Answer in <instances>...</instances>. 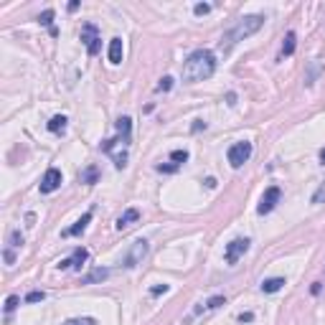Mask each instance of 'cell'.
Returning <instances> with one entry per match:
<instances>
[{
  "mask_svg": "<svg viewBox=\"0 0 325 325\" xmlns=\"http://www.w3.org/2000/svg\"><path fill=\"white\" fill-rule=\"evenodd\" d=\"M249 246H252V242H249L246 236H236V239H231L226 244V254H224L226 264H236V262H239L249 252Z\"/></svg>",
  "mask_w": 325,
  "mask_h": 325,
  "instance_id": "obj_5",
  "label": "cell"
},
{
  "mask_svg": "<svg viewBox=\"0 0 325 325\" xmlns=\"http://www.w3.org/2000/svg\"><path fill=\"white\" fill-rule=\"evenodd\" d=\"M3 257H5V262H8V264H13V259H16V257H13V252H10V249H5V252H3Z\"/></svg>",
  "mask_w": 325,
  "mask_h": 325,
  "instance_id": "obj_34",
  "label": "cell"
},
{
  "mask_svg": "<svg viewBox=\"0 0 325 325\" xmlns=\"http://www.w3.org/2000/svg\"><path fill=\"white\" fill-rule=\"evenodd\" d=\"M170 89H173V79H170V77H162L160 84L155 86V92H158V94H160V92H170Z\"/></svg>",
  "mask_w": 325,
  "mask_h": 325,
  "instance_id": "obj_24",
  "label": "cell"
},
{
  "mask_svg": "<svg viewBox=\"0 0 325 325\" xmlns=\"http://www.w3.org/2000/svg\"><path fill=\"white\" fill-rule=\"evenodd\" d=\"M51 21H54V10H51V8H49V10H43L41 16H38V23H41V26H49V31L54 28V26H51Z\"/></svg>",
  "mask_w": 325,
  "mask_h": 325,
  "instance_id": "obj_22",
  "label": "cell"
},
{
  "mask_svg": "<svg viewBox=\"0 0 325 325\" xmlns=\"http://www.w3.org/2000/svg\"><path fill=\"white\" fill-rule=\"evenodd\" d=\"M170 160L175 162V165H183V162L188 160V150H173L170 153Z\"/></svg>",
  "mask_w": 325,
  "mask_h": 325,
  "instance_id": "obj_21",
  "label": "cell"
},
{
  "mask_svg": "<svg viewBox=\"0 0 325 325\" xmlns=\"http://www.w3.org/2000/svg\"><path fill=\"white\" fill-rule=\"evenodd\" d=\"M140 218V211L137 209H127L120 218H117V229H120V231H125V229H130L132 224H135V221Z\"/></svg>",
  "mask_w": 325,
  "mask_h": 325,
  "instance_id": "obj_12",
  "label": "cell"
},
{
  "mask_svg": "<svg viewBox=\"0 0 325 325\" xmlns=\"http://www.w3.org/2000/svg\"><path fill=\"white\" fill-rule=\"evenodd\" d=\"M107 56H109V64H122V56H125V46H122V38H112L109 41V49H107Z\"/></svg>",
  "mask_w": 325,
  "mask_h": 325,
  "instance_id": "obj_11",
  "label": "cell"
},
{
  "mask_svg": "<svg viewBox=\"0 0 325 325\" xmlns=\"http://www.w3.org/2000/svg\"><path fill=\"white\" fill-rule=\"evenodd\" d=\"M41 300H46V292H43V290H33V292L26 295V302L28 305H31V302H41Z\"/></svg>",
  "mask_w": 325,
  "mask_h": 325,
  "instance_id": "obj_20",
  "label": "cell"
},
{
  "mask_svg": "<svg viewBox=\"0 0 325 325\" xmlns=\"http://www.w3.org/2000/svg\"><path fill=\"white\" fill-rule=\"evenodd\" d=\"M320 71V64H313V66H310V77L305 79V84H313L315 81V74Z\"/></svg>",
  "mask_w": 325,
  "mask_h": 325,
  "instance_id": "obj_30",
  "label": "cell"
},
{
  "mask_svg": "<svg viewBox=\"0 0 325 325\" xmlns=\"http://www.w3.org/2000/svg\"><path fill=\"white\" fill-rule=\"evenodd\" d=\"M66 122H69V120H66L64 114H54L51 120H49V130L54 132V135H58V132L66 130Z\"/></svg>",
  "mask_w": 325,
  "mask_h": 325,
  "instance_id": "obj_18",
  "label": "cell"
},
{
  "mask_svg": "<svg viewBox=\"0 0 325 325\" xmlns=\"http://www.w3.org/2000/svg\"><path fill=\"white\" fill-rule=\"evenodd\" d=\"M252 153H254L252 142H249V140H239V142H234V145L229 147L226 160H229V165H231V168H242L244 162L252 158Z\"/></svg>",
  "mask_w": 325,
  "mask_h": 325,
  "instance_id": "obj_4",
  "label": "cell"
},
{
  "mask_svg": "<svg viewBox=\"0 0 325 325\" xmlns=\"http://www.w3.org/2000/svg\"><path fill=\"white\" fill-rule=\"evenodd\" d=\"M86 259H89V252H86L84 246H77V249H74V254H71L69 259L58 262V270H71V267H77V270H79Z\"/></svg>",
  "mask_w": 325,
  "mask_h": 325,
  "instance_id": "obj_10",
  "label": "cell"
},
{
  "mask_svg": "<svg viewBox=\"0 0 325 325\" xmlns=\"http://www.w3.org/2000/svg\"><path fill=\"white\" fill-rule=\"evenodd\" d=\"M313 203H325V183L313 193Z\"/></svg>",
  "mask_w": 325,
  "mask_h": 325,
  "instance_id": "obj_26",
  "label": "cell"
},
{
  "mask_svg": "<svg viewBox=\"0 0 325 325\" xmlns=\"http://www.w3.org/2000/svg\"><path fill=\"white\" fill-rule=\"evenodd\" d=\"M61 325H97V320L94 318H71V320H66Z\"/></svg>",
  "mask_w": 325,
  "mask_h": 325,
  "instance_id": "obj_23",
  "label": "cell"
},
{
  "mask_svg": "<svg viewBox=\"0 0 325 325\" xmlns=\"http://www.w3.org/2000/svg\"><path fill=\"white\" fill-rule=\"evenodd\" d=\"M61 181H64V175L58 168H49L46 173H43V178H41V193H54V190L61 188Z\"/></svg>",
  "mask_w": 325,
  "mask_h": 325,
  "instance_id": "obj_7",
  "label": "cell"
},
{
  "mask_svg": "<svg viewBox=\"0 0 325 325\" xmlns=\"http://www.w3.org/2000/svg\"><path fill=\"white\" fill-rule=\"evenodd\" d=\"M320 162H323V165H325V147H323V150H320Z\"/></svg>",
  "mask_w": 325,
  "mask_h": 325,
  "instance_id": "obj_36",
  "label": "cell"
},
{
  "mask_svg": "<svg viewBox=\"0 0 325 325\" xmlns=\"http://www.w3.org/2000/svg\"><path fill=\"white\" fill-rule=\"evenodd\" d=\"M21 244H23L21 231H10V246H21Z\"/></svg>",
  "mask_w": 325,
  "mask_h": 325,
  "instance_id": "obj_27",
  "label": "cell"
},
{
  "mask_svg": "<svg viewBox=\"0 0 325 325\" xmlns=\"http://www.w3.org/2000/svg\"><path fill=\"white\" fill-rule=\"evenodd\" d=\"M209 10H211V5H209V3H198V5L193 8V13H196V16H206Z\"/></svg>",
  "mask_w": 325,
  "mask_h": 325,
  "instance_id": "obj_29",
  "label": "cell"
},
{
  "mask_svg": "<svg viewBox=\"0 0 325 325\" xmlns=\"http://www.w3.org/2000/svg\"><path fill=\"white\" fill-rule=\"evenodd\" d=\"M81 41L86 43V54L97 56L102 49V38H99V28L94 23H84L81 26Z\"/></svg>",
  "mask_w": 325,
  "mask_h": 325,
  "instance_id": "obj_6",
  "label": "cell"
},
{
  "mask_svg": "<svg viewBox=\"0 0 325 325\" xmlns=\"http://www.w3.org/2000/svg\"><path fill=\"white\" fill-rule=\"evenodd\" d=\"M262 26H264V16H242L239 21H234V26L229 28L224 36H221V46L231 49L234 43H239V41H244L249 36H254Z\"/></svg>",
  "mask_w": 325,
  "mask_h": 325,
  "instance_id": "obj_2",
  "label": "cell"
},
{
  "mask_svg": "<svg viewBox=\"0 0 325 325\" xmlns=\"http://www.w3.org/2000/svg\"><path fill=\"white\" fill-rule=\"evenodd\" d=\"M109 277V270H92L89 274H84L81 277V285H92V282H102V279H107Z\"/></svg>",
  "mask_w": 325,
  "mask_h": 325,
  "instance_id": "obj_16",
  "label": "cell"
},
{
  "mask_svg": "<svg viewBox=\"0 0 325 325\" xmlns=\"http://www.w3.org/2000/svg\"><path fill=\"white\" fill-rule=\"evenodd\" d=\"M295 46H298V36H295V31H290L285 36V41H282V58L292 56L295 54Z\"/></svg>",
  "mask_w": 325,
  "mask_h": 325,
  "instance_id": "obj_17",
  "label": "cell"
},
{
  "mask_svg": "<svg viewBox=\"0 0 325 325\" xmlns=\"http://www.w3.org/2000/svg\"><path fill=\"white\" fill-rule=\"evenodd\" d=\"M81 183H86V186H94V183H99V168L97 165H86L84 170H81Z\"/></svg>",
  "mask_w": 325,
  "mask_h": 325,
  "instance_id": "obj_15",
  "label": "cell"
},
{
  "mask_svg": "<svg viewBox=\"0 0 325 325\" xmlns=\"http://www.w3.org/2000/svg\"><path fill=\"white\" fill-rule=\"evenodd\" d=\"M216 71V56L209 49H196L183 64V81L196 84L203 79H211Z\"/></svg>",
  "mask_w": 325,
  "mask_h": 325,
  "instance_id": "obj_1",
  "label": "cell"
},
{
  "mask_svg": "<svg viewBox=\"0 0 325 325\" xmlns=\"http://www.w3.org/2000/svg\"><path fill=\"white\" fill-rule=\"evenodd\" d=\"M282 287H285V277H270V279H264V282H262V292H267V295L279 292Z\"/></svg>",
  "mask_w": 325,
  "mask_h": 325,
  "instance_id": "obj_14",
  "label": "cell"
},
{
  "mask_svg": "<svg viewBox=\"0 0 325 325\" xmlns=\"http://www.w3.org/2000/svg\"><path fill=\"white\" fill-rule=\"evenodd\" d=\"M170 290V285H155L153 290H150V295H153V298H158V295H165Z\"/></svg>",
  "mask_w": 325,
  "mask_h": 325,
  "instance_id": "obj_28",
  "label": "cell"
},
{
  "mask_svg": "<svg viewBox=\"0 0 325 325\" xmlns=\"http://www.w3.org/2000/svg\"><path fill=\"white\" fill-rule=\"evenodd\" d=\"M190 130H193V132H201V130H206V122H203V120H196Z\"/></svg>",
  "mask_w": 325,
  "mask_h": 325,
  "instance_id": "obj_32",
  "label": "cell"
},
{
  "mask_svg": "<svg viewBox=\"0 0 325 325\" xmlns=\"http://www.w3.org/2000/svg\"><path fill=\"white\" fill-rule=\"evenodd\" d=\"M16 307H18V298H16V295H10V298L5 300V313L10 315V313H13V310H16Z\"/></svg>",
  "mask_w": 325,
  "mask_h": 325,
  "instance_id": "obj_25",
  "label": "cell"
},
{
  "mask_svg": "<svg viewBox=\"0 0 325 325\" xmlns=\"http://www.w3.org/2000/svg\"><path fill=\"white\" fill-rule=\"evenodd\" d=\"M89 221H92V211H86L79 221H77V224H74V226H69L66 231H64V236H79V234H84V229L86 226H89Z\"/></svg>",
  "mask_w": 325,
  "mask_h": 325,
  "instance_id": "obj_13",
  "label": "cell"
},
{
  "mask_svg": "<svg viewBox=\"0 0 325 325\" xmlns=\"http://www.w3.org/2000/svg\"><path fill=\"white\" fill-rule=\"evenodd\" d=\"M147 252H150V244H147L145 239H135L130 244V249L122 254V259H120V264L125 270H135L137 264H142V259L147 257Z\"/></svg>",
  "mask_w": 325,
  "mask_h": 325,
  "instance_id": "obj_3",
  "label": "cell"
},
{
  "mask_svg": "<svg viewBox=\"0 0 325 325\" xmlns=\"http://www.w3.org/2000/svg\"><path fill=\"white\" fill-rule=\"evenodd\" d=\"M279 198H282V188L279 186H270L267 190H264V196H262V203L257 206V211L264 216V214H270L274 206L279 203Z\"/></svg>",
  "mask_w": 325,
  "mask_h": 325,
  "instance_id": "obj_8",
  "label": "cell"
},
{
  "mask_svg": "<svg viewBox=\"0 0 325 325\" xmlns=\"http://www.w3.org/2000/svg\"><path fill=\"white\" fill-rule=\"evenodd\" d=\"M221 305H226V298H224V295H214V298L206 300L203 310H216V307H221Z\"/></svg>",
  "mask_w": 325,
  "mask_h": 325,
  "instance_id": "obj_19",
  "label": "cell"
},
{
  "mask_svg": "<svg viewBox=\"0 0 325 325\" xmlns=\"http://www.w3.org/2000/svg\"><path fill=\"white\" fill-rule=\"evenodd\" d=\"M178 168H181V165H175V162H173V165H158L155 170H158V173H175Z\"/></svg>",
  "mask_w": 325,
  "mask_h": 325,
  "instance_id": "obj_31",
  "label": "cell"
},
{
  "mask_svg": "<svg viewBox=\"0 0 325 325\" xmlns=\"http://www.w3.org/2000/svg\"><path fill=\"white\" fill-rule=\"evenodd\" d=\"M254 320V315L252 313H244V315H239V323H252Z\"/></svg>",
  "mask_w": 325,
  "mask_h": 325,
  "instance_id": "obj_33",
  "label": "cell"
},
{
  "mask_svg": "<svg viewBox=\"0 0 325 325\" xmlns=\"http://www.w3.org/2000/svg\"><path fill=\"white\" fill-rule=\"evenodd\" d=\"M206 188H216V178H206Z\"/></svg>",
  "mask_w": 325,
  "mask_h": 325,
  "instance_id": "obj_35",
  "label": "cell"
},
{
  "mask_svg": "<svg viewBox=\"0 0 325 325\" xmlns=\"http://www.w3.org/2000/svg\"><path fill=\"white\" fill-rule=\"evenodd\" d=\"M117 145H130V140H132V120L130 117H120L117 120V137H112Z\"/></svg>",
  "mask_w": 325,
  "mask_h": 325,
  "instance_id": "obj_9",
  "label": "cell"
}]
</instances>
